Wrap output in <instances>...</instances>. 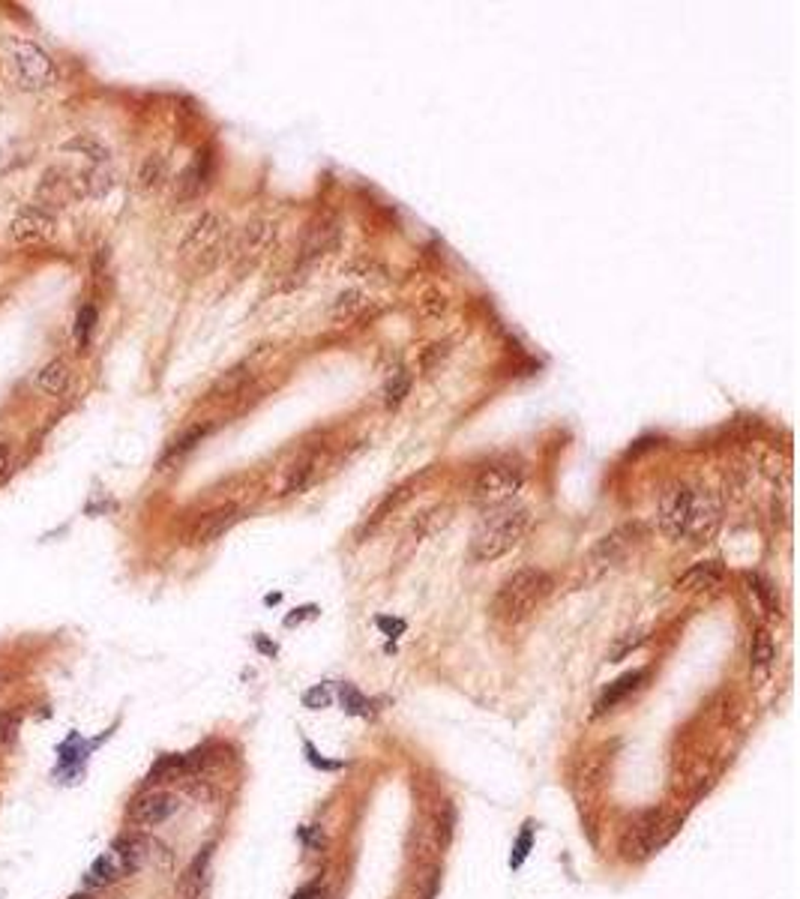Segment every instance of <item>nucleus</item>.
Segmentation results:
<instances>
[{"label": "nucleus", "mask_w": 800, "mask_h": 899, "mask_svg": "<svg viewBox=\"0 0 800 899\" xmlns=\"http://www.w3.org/2000/svg\"><path fill=\"white\" fill-rule=\"evenodd\" d=\"M0 69L19 90L36 93L58 84V63L51 54L39 49L34 39L4 36L0 39Z\"/></svg>", "instance_id": "1"}, {"label": "nucleus", "mask_w": 800, "mask_h": 899, "mask_svg": "<svg viewBox=\"0 0 800 899\" xmlns=\"http://www.w3.org/2000/svg\"><path fill=\"white\" fill-rule=\"evenodd\" d=\"M552 594V575L540 567H519L506 575L492 599V618L501 624H522Z\"/></svg>", "instance_id": "2"}, {"label": "nucleus", "mask_w": 800, "mask_h": 899, "mask_svg": "<svg viewBox=\"0 0 800 899\" xmlns=\"http://www.w3.org/2000/svg\"><path fill=\"white\" fill-rule=\"evenodd\" d=\"M528 522H530L528 510L516 507V504L504 510H495V512H486L471 534V546H468L471 561L489 564V561H498V558L510 555V551L525 540Z\"/></svg>", "instance_id": "3"}, {"label": "nucleus", "mask_w": 800, "mask_h": 899, "mask_svg": "<svg viewBox=\"0 0 800 899\" xmlns=\"http://www.w3.org/2000/svg\"><path fill=\"white\" fill-rule=\"evenodd\" d=\"M150 840L138 837V833H126V837L111 842L108 851H102L97 861L90 864V870L84 872V887H108L114 881L126 879V875H136L150 857Z\"/></svg>", "instance_id": "4"}, {"label": "nucleus", "mask_w": 800, "mask_h": 899, "mask_svg": "<svg viewBox=\"0 0 800 899\" xmlns=\"http://www.w3.org/2000/svg\"><path fill=\"white\" fill-rule=\"evenodd\" d=\"M228 238V219L219 210H201L192 223L186 225L180 238V262H186L192 270H210L219 262Z\"/></svg>", "instance_id": "5"}, {"label": "nucleus", "mask_w": 800, "mask_h": 899, "mask_svg": "<svg viewBox=\"0 0 800 899\" xmlns=\"http://www.w3.org/2000/svg\"><path fill=\"white\" fill-rule=\"evenodd\" d=\"M525 489V471L516 462H489L474 480L471 498L482 512L513 507Z\"/></svg>", "instance_id": "6"}, {"label": "nucleus", "mask_w": 800, "mask_h": 899, "mask_svg": "<svg viewBox=\"0 0 800 899\" xmlns=\"http://www.w3.org/2000/svg\"><path fill=\"white\" fill-rule=\"evenodd\" d=\"M678 827H680V818L675 812H665V809L645 812V816L630 822V827L624 831V837H621L624 857H630V861H645V857H651L654 851H660L665 842L675 837Z\"/></svg>", "instance_id": "7"}, {"label": "nucleus", "mask_w": 800, "mask_h": 899, "mask_svg": "<svg viewBox=\"0 0 800 899\" xmlns=\"http://www.w3.org/2000/svg\"><path fill=\"white\" fill-rule=\"evenodd\" d=\"M695 510V486L690 483H675L660 495L656 504V528L669 540H686Z\"/></svg>", "instance_id": "8"}, {"label": "nucleus", "mask_w": 800, "mask_h": 899, "mask_svg": "<svg viewBox=\"0 0 800 899\" xmlns=\"http://www.w3.org/2000/svg\"><path fill=\"white\" fill-rule=\"evenodd\" d=\"M276 243H279V223L271 216H258L243 225L240 238L234 243V264L237 270L247 267H258L261 262L273 255Z\"/></svg>", "instance_id": "9"}, {"label": "nucleus", "mask_w": 800, "mask_h": 899, "mask_svg": "<svg viewBox=\"0 0 800 899\" xmlns=\"http://www.w3.org/2000/svg\"><path fill=\"white\" fill-rule=\"evenodd\" d=\"M639 537H641V525L639 522L615 528V531H608L603 540H597V546L591 549V555H588V561H584V567L591 570V575H603L608 570H615V567L621 564L624 558H627L630 551L639 546Z\"/></svg>", "instance_id": "10"}, {"label": "nucleus", "mask_w": 800, "mask_h": 899, "mask_svg": "<svg viewBox=\"0 0 800 899\" xmlns=\"http://www.w3.org/2000/svg\"><path fill=\"white\" fill-rule=\"evenodd\" d=\"M177 809H180L177 794L165 792V788H150V792L138 794V798L129 803L126 818L136 827H156V825L169 822L171 816H177Z\"/></svg>", "instance_id": "11"}, {"label": "nucleus", "mask_w": 800, "mask_h": 899, "mask_svg": "<svg viewBox=\"0 0 800 899\" xmlns=\"http://www.w3.org/2000/svg\"><path fill=\"white\" fill-rule=\"evenodd\" d=\"M10 238L15 246H39L54 238V216L39 204H25L10 223Z\"/></svg>", "instance_id": "12"}, {"label": "nucleus", "mask_w": 800, "mask_h": 899, "mask_svg": "<svg viewBox=\"0 0 800 899\" xmlns=\"http://www.w3.org/2000/svg\"><path fill=\"white\" fill-rule=\"evenodd\" d=\"M99 747V740H84L78 731H73V735H67V740L58 747V764H54V777L60 779V783H67V786H73L78 783V779L84 777V768H87V759H90V753Z\"/></svg>", "instance_id": "13"}, {"label": "nucleus", "mask_w": 800, "mask_h": 899, "mask_svg": "<svg viewBox=\"0 0 800 899\" xmlns=\"http://www.w3.org/2000/svg\"><path fill=\"white\" fill-rule=\"evenodd\" d=\"M339 238H342V231H339L336 219H318V223H312L306 228L303 240H300L297 264L309 267V264L321 262V258H327L330 252L339 246Z\"/></svg>", "instance_id": "14"}, {"label": "nucleus", "mask_w": 800, "mask_h": 899, "mask_svg": "<svg viewBox=\"0 0 800 899\" xmlns=\"http://www.w3.org/2000/svg\"><path fill=\"white\" fill-rule=\"evenodd\" d=\"M240 519H243V510L237 507V504H222V507L204 512V516L192 525V531H189V543H195V546L216 543L222 534L231 531Z\"/></svg>", "instance_id": "15"}, {"label": "nucleus", "mask_w": 800, "mask_h": 899, "mask_svg": "<svg viewBox=\"0 0 800 899\" xmlns=\"http://www.w3.org/2000/svg\"><path fill=\"white\" fill-rule=\"evenodd\" d=\"M73 199H82V195H78V177L67 175V171H60V168L45 171L43 180H39V186H36V204L39 207L43 210L67 207Z\"/></svg>", "instance_id": "16"}, {"label": "nucleus", "mask_w": 800, "mask_h": 899, "mask_svg": "<svg viewBox=\"0 0 800 899\" xmlns=\"http://www.w3.org/2000/svg\"><path fill=\"white\" fill-rule=\"evenodd\" d=\"M719 512L723 510H719L717 495L710 492V489L695 486V510H693V522H690V531H686V540L708 543L719 528Z\"/></svg>", "instance_id": "17"}, {"label": "nucleus", "mask_w": 800, "mask_h": 899, "mask_svg": "<svg viewBox=\"0 0 800 899\" xmlns=\"http://www.w3.org/2000/svg\"><path fill=\"white\" fill-rule=\"evenodd\" d=\"M723 564L719 561H699V564H693L690 570H686L680 579L675 582V588L678 590H684V594H699V590H714L723 585Z\"/></svg>", "instance_id": "18"}, {"label": "nucleus", "mask_w": 800, "mask_h": 899, "mask_svg": "<svg viewBox=\"0 0 800 899\" xmlns=\"http://www.w3.org/2000/svg\"><path fill=\"white\" fill-rule=\"evenodd\" d=\"M647 677V668H636V672H627V675H621L617 681H612L606 687L603 696L597 699V705H593V716H603L606 711H615L617 705H621L624 699L630 696V692H636L641 687V681Z\"/></svg>", "instance_id": "19"}, {"label": "nucleus", "mask_w": 800, "mask_h": 899, "mask_svg": "<svg viewBox=\"0 0 800 899\" xmlns=\"http://www.w3.org/2000/svg\"><path fill=\"white\" fill-rule=\"evenodd\" d=\"M69 384H73V369H69L67 357H54L36 372V387L49 396H67Z\"/></svg>", "instance_id": "20"}, {"label": "nucleus", "mask_w": 800, "mask_h": 899, "mask_svg": "<svg viewBox=\"0 0 800 899\" xmlns=\"http://www.w3.org/2000/svg\"><path fill=\"white\" fill-rule=\"evenodd\" d=\"M204 184H208V162H204L201 153H198V160H192L184 171H180L177 186H174V199L177 201H195L198 195H201Z\"/></svg>", "instance_id": "21"}, {"label": "nucleus", "mask_w": 800, "mask_h": 899, "mask_svg": "<svg viewBox=\"0 0 800 899\" xmlns=\"http://www.w3.org/2000/svg\"><path fill=\"white\" fill-rule=\"evenodd\" d=\"M138 189L141 192H156V189L165 186L169 180V162H165L162 153H147L145 162L138 165Z\"/></svg>", "instance_id": "22"}, {"label": "nucleus", "mask_w": 800, "mask_h": 899, "mask_svg": "<svg viewBox=\"0 0 800 899\" xmlns=\"http://www.w3.org/2000/svg\"><path fill=\"white\" fill-rule=\"evenodd\" d=\"M208 866H210V848H204L189 866L186 879H184V899H204L208 896Z\"/></svg>", "instance_id": "23"}, {"label": "nucleus", "mask_w": 800, "mask_h": 899, "mask_svg": "<svg viewBox=\"0 0 800 899\" xmlns=\"http://www.w3.org/2000/svg\"><path fill=\"white\" fill-rule=\"evenodd\" d=\"M447 522H450V507H447V504H432V507H426V510L417 512L411 531H414V537H429V534H438Z\"/></svg>", "instance_id": "24"}, {"label": "nucleus", "mask_w": 800, "mask_h": 899, "mask_svg": "<svg viewBox=\"0 0 800 899\" xmlns=\"http://www.w3.org/2000/svg\"><path fill=\"white\" fill-rule=\"evenodd\" d=\"M369 306H372V300H369V294H363V291H357V288H348V291H342V294H339L336 300H333V318H339V321H348V318H357V315H363V312H366L369 309Z\"/></svg>", "instance_id": "25"}, {"label": "nucleus", "mask_w": 800, "mask_h": 899, "mask_svg": "<svg viewBox=\"0 0 800 899\" xmlns=\"http://www.w3.org/2000/svg\"><path fill=\"white\" fill-rule=\"evenodd\" d=\"M776 648H773V638L767 636V629H756L749 638V666L752 672H767L773 666Z\"/></svg>", "instance_id": "26"}, {"label": "nucleus", "mask_w": 800, "mask_h": 899, "mask_svg": "<svg viewBox=\"0 0 800 899\" xmlns=\"http://www.w3.org/2000/svg\"><path fill=\"white\" fill-rule=\"evenodd\" d=\"M315 459H300L294 462L288 468V474H285V483H282V495H294V492H303L306 486H312L315 483Z\"/></svg>", "instance_id": "27"}, {"label": "nucleus", "mask_w": 800, "mask_h": 899, "mask_svg": "<svg viewBox=\"0 0 800 899\" xmlns=\"http://www.w3.org/2000/svg\"><path fill=\"white\" fill-rule=\"evenodd\" d=\"M530 848H534V822H525V825H522V833L516 837V842H513L510 870H522V866H525Z\"/></svg>", "instance_id": "28"}, {"label": "nucleus", "mask_w": 800, "mask_h": 899, "mask_svg": "<svg viewBox=\"0 0 800 899\" xmlns=\"http://www.w3.org/2000/svg\"><path fill=\"white\" fill-rule=\"evenodd\" d=\"M408 390H411V375L408 372H393L390 378H387V384H384V405L387 408H396L402 399L408 396Z\"/></svg>", "instance_id": "29"}, {"label": "nucleus", "mask_w": 800, "mask_h": 899, "mask_svg": "<svg viewBox=\"0 0 800 899\" xmlns=\"http://www.w3.org/2000/svg\"><path fill=\"white\" fill-rule=\"evenodd\" d=\"M603 770H606L603 753H588V755H584V762H582V770H579V777H576V783L584 786V788H597L600 786V777H603Z\"/></svg>", "instance_id": "30"}, {"label": "nucleus", "mask_w": 800, "mask_h": 899, "mask_svg": "<svg viewBox=\"0 0 800 899\" xmlns=\"http://www.w3.org/2000/svg\"><path fill=\"white\" fill-rule=\"evenodd\" d=\"M93 327H97V309H93V306H82V309H78V318H75V327H73L75 342H78V348H82V351L87 348V345H90Z\"/></svg>", "instance_id": "31"}, {"label": "nucleus", "mask_w": 800, "mask_h": 899, "mask_svg": "<svg viewBox=\"0 0 800 899\" xmlns=\"http://www.w3.org/2000/svg\"><path fill=\"white\" fill-rule=\"evenodd\" d=\"M339 696H342V707H345V714H351V716H369V714H372V705H369V699L363 696V692L354 690L351 684H342V690H339Z\"/></svg>", "instance_id": "32"}, {"label": "nucleus", "mask_w": 800, "mask_h": 899, "mask_svg": "<svg viewBox=\"0 0 800 899\" xmlns=\"http://www.w3.org/2000/svg\"><path fill=\"white\" fill-rule=\"evenodd\" d=\"M19 729H21V707H6V711H0V747L12 744V740L19 738Z\"/></svg>", "instance_id": "33"}, {"label": "nucleus", "mask_w": 800, "mask_h": 899, "mask_svg": "<svg viewBox=\"0 0 800 899\" xmlns=\"http://www.w3.org/2000/svg\"><path fill=\"white\" fill-rule=\"evenodd\" d=\"M67 150H82V153L87 156V160H93V162H106L108 160V150L97 145L93 138H75V141H67Z\"/></svg>", "instance_id": "34"}, {"label": "nucleus", "mask_w": 800, "mask_h": 899, "mask_svg": "<svg viewBox=\"0 0 800 899\" xmlns=\"http://www.w3.org/2000/svg\"><path fill=\"white\" fill-rule=\"evenodd\" d=\"M330 701H333V692H330L327 684H318V687H312V690L303 692V705L309 707V711H321V707H330Z\"/></svg>", "instance_id": "35"}, {"label": "nucleus", "mask_w": 800, "mask_h": 899, "mask_svg": "<svg viewBox=\"0 0 800 899\" xmlns=\"http://www.w3.org/2000/svg\"><path fill=\"white\" fill-rule=\"evenodd\" d=\"M303 749H306V759H309V764H315V768H321V770H339V768H342V762H330V759H324V755H321L318 749H315L312 744H309V740L303 744Z\"/></svg>", "instance_id": "36"}, {"label": "nucleus", "mask_w": 800, "mask_h": 899, "mask_svg": "<svg viewBox=\"0 0 800 899\" xmlns=\"http://www.w3.org/2000/svg\"><path fill=\"white\" fill-rule=\"evenodd\" d=\"M10 471H12V444L0 441V483L10 477Z\"/></svg>", "instance_id": "37"}, {"label": "nucleus", "mask_w": 800, "mask_h": 899, "mask_svg": "<svg viewBox=\"0 0 800 899\" xmlns=\"http://www.w3.org/2000/svg\"><path fill=\"white\" fill-rule=\"evenodd\" d=\"M641 638H645L641 633H636V638H624V642L617 645V648L612 651V662H615V660H621V657H627V653H630L632 648H639V645H641Z\"/></svg>", "instance_id": "38"}, {"label": "nucleus", "mask_w": 800, "mask_h": 899, "mask_svg": "<svg viewBox=\"0 0 800 899\" xmlns=\"http://www.w3.org/2000/svg\"><path fill=\"white\" fill-rule=\"evenodd\" d=\"M294 899H324V887L318 885V881H312V885H303L294 894Z\"/></svg>", "instance_id": "39"}, {"label": "nucleus", "mask_w": 800, "mask_h": 899, "mask_svg": "<svg viewBox=\"0 0 800 899\" xmlns=\"http://www.w3.org/2000/svg\"><path fill=\"white\" fill-rule=\"evenodd\" d=\"M378 627H384L387 629V633H402V629H405V624H402V621H390V618H381V621H378Z\"/></svg>", "instance_id": "40"}, {"label": "nucleus", "mask_w": 800, "mask_h": 899, "mask_svg": "<svg viewBox=\"0 0 800 899\" xmlns=\"http://www.w3.org/2000/svg\"><path fill=\"white\" fill-rule=\"evenodd\" d=\"M69 899H99V896L97 894H73Z\"/></svg>", "instance_id": "41"}]
</instances>
